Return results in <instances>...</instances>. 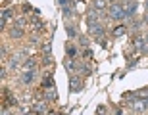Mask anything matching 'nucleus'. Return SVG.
Returning <instances> with one entry per match:
<instances>
[{
    "label": "nucleus",
    "instance_id": "4be33fe9",
    "mask_svg": "<svg viewBox=\"0 0 148 115\" xmlns=\"http://www.w3.org/2000/svg\"><path fill=\"white\" fill-rule=\"evenodd\" d=\"M8 102H10V105H17V100L14 96H10V94H8Z\"/></svg>",
    "mask_w": 148,
    "mask_h": 115
},
{
    "label": "nucleus",
    "instance_id": "6ab92c4d",
    "mask_svg": "<svg viewBox=\"0 0 148 115\" xmlns=\"http://www.w3.org/2000/svg\"><path fill=\"white\" fill-rule=\"evenodd\" d=\"M23 25H25V19H23V17H17L16 19V27H23Z\"/></svg>",
    "mask_w": 148,
    "mask_h": 115
},
{
    "label": "nucleus",
    "instance_id": "f3484780",
    "mask_svg": "<svg viewBox=\"0 0 148 115\" xmlns=\"http://www.w3.org/2000/svg\"><path fill=\"white\" fill-rule=\"evenodd\" d=\"M35 63H37V61H35L33 58H31V60H27V61H25V67H27V69H33V67H35Z\"/></svg>",
    "mask_w": 148,
    "mask_h": 115
},
{
    "label": "nucleus",
    "instance_id": "393cba45",
    "mask_svg": "<svg viewBox=\"0 0 148 115\" xmlns=\"http://www.w3.org/2000/svg\"><path fill=\"white\" fill-rule=\"evenodd\" d=\"M115 115H123V111H121V110H117V111H115Z\"/></svg>",
    "mask_w": 148,
    "mask_h": 115
},
{
    "label": "nucleus",
    "instance_id": "0eeeda50",
    "mask_svg": "<svg viewBox=\"0 0 148 115\" xmlns=\"http://www.w3.org/2000/svg\"><path fill=\"white\" fill-rule=\"evenodd\" d=\"M125 33H127V25H117L114 29V37H123Z\"/></svg>",
    "mask_w": 148,
    "mask_h": 115
},
{
    "label": "nucleus",
    "instance_id": "dca6fc26",
    "mask_svg": "<svg viewBox=\"0 0 148 115\" xmlns=\"http://www.w3.org/2000/svg\"><path fill=\"white\" fill-rule=\"evenodd\" d=\"M79 71H81L83 75H90V69H88L87 65H79Z\"/></svg>",
    "mask_w": 148,
    "mask_h": 115
},
{
    "label": "nucleus",
    "instance_id": "ddd939ff",
    "mask_svg": "<svg viewBox=\"0 0 148 115\" xmlns=\"http://www.w3.org/2000/svg\"><path fill=\"white\" fill-rule=\"evenodd\" d=\"M94 6H96L98 10H104L108 4H106V0H94Z\"/></svg>",
    "mask_w": 148,
    "mask_h": 115
},
{
    "label": "nucleus",
    "instance_id": "bb28decb",
    "mask_svg": "<svg viewBox=\"0 0 148 115\" xmlns=\"http://www.w3.org/2000/svg\"><path fill=\"white\" fill-rule=\"evenodd\" d=\"M144 38H146V42H148V35H146V37H144Z\"/></svg>",
    "mask_w": 148,
    "mask_h": 115
},
{
    "label": "nucleus",
    "instance_id": "9d476101",
    "mask_svg": "<svg viewBox=\"0 0 148 115\" xmlns=\"http://www.w3.org/2000/svg\"><path fill=\"white\" fill-rule=\"evenodd\" d=\"M10 35H12L14 38H19V37H23V29H21V27H14V29L10 31Z\"/></svg>",
    "mask_w": 148,
    "mask_h": 115
},
{
    "label": "nucleus",
    "instance_id": "f03ea898",
    "mask_svg": "<svg viewBox=\"0 0 148 115\" xmlns=\"http://www.w3.org/2000/svg\"><path fill=\"white\" fill-rule=\"evenodd\" d=\"M135 10H137V2L135 0H127L125 2V17L127 19H131L135 16Z\"/></svg>",
    "mask_w": 148,
    "mask_h": 115
},
{
    "label": "nucleus",
    "instance_id": "f8f14e48",
    "mask_svg": "<svg viewBox=\"0 0 148 115\" xmlns=\"http://www.w3.org/2000/svg\"><path fill=\"white\" fill-rule=\"evenodd\" d=\"M10 17H12V10H10V8L6 10V8H4V10H2V17H0V19H4V21H6V19H10Z\"/></svg>",
    "mask_w": 148,
    "mask_h": 115
},
{
    "label": "nucleus",
    "instance_id": "a878e982",
    "mask_svg": "<svg viewBox=\"0 0 148 115\" xmlns=\"http://www.w3.org/2000/svg\"><path fill=\"white\" fill-rule=\"evenodd\" d=\"M146 10H148V0H146Z\"/></svg>",
    "mask_w": 148,
    "mask_h": 115
},
{
    "label": "nucleus",
    "instance_id": "4468645a",
    "mask_svg": "<svg viewBox=\"0 0 148 115\" xmlns=\"http://www.w3.org/2000/svg\"><path fill=\"white\" fill-rule=\"evenodd\" d=\"M52 61H54V60H52V56H50V54H44L42 56V63H44V65H50Z\"/></svg>",
    "mask_w": 148,
    "mask_h": 115
},
{
    "label": "nucleus",
    "instance_id": "7ed1b4c3",
    "mask_svg": "<svg viewBox=\"0 0 148 115\" xmlns=\"http://www.w3.org/2000/svg\"><path fill=\"white\" fill-rule=\"evenodd\" d=\"M90 27V33L94 35V37H104V25H100V23H92V25H88Z\"/></svg>",
    "mask_w": 148,
    "mask_h": 115
},
{
    "label": "nucleus",
    "instance_id": "9b49d317",
    "mask_svg": "<svg viewBox=\"0 0 148 115\" xmlns=\"http://www.w3.org/2000/svg\"><path fill=\"white\" fill-rule=\"evenodd\" d=\"M64 17H71L73 16V6H64Z\"/></svg>",
    "mask_w": 148,
    "mask_h": 115
},
{
    "label": "nucleus",
    "instance_id": "39448f33",
    "mask_svg": "<svg viewBox=\"0 0 148 115\" xmlns=\"http://www.w3.org/2000/svg\"><path fill=\"white\" fill-rule=\"evenodd\" d=\"M35 79V71L33 69H29V71H25V73H21V77H19V81L23 82V84H29V82Z\"/></svg>",
    "mask_w": 148,
    "mask_h": 115
},
{
    "label": "nucleus",
    "instance_id": "412c9836",
    "mask_svg": "<svg viewBox=\"0 0 148 115\" xmlns=\"http://www.w3.org/2000/svg\"><path fill=\"white\" fill-rule=\"evenodd\" d=\"M67 56H69V58H75V56H77V50L75 48H67Z\"/></svg>",
    "mask_w": 148,
    "mask_h": 115
},
{
    "label": "nucleus",
    "instance_id": "a211bd4d",
    "mask_svg": "<svg viewBox=\"0 0 148 115\" xmlns=\"http://www.w3.org/2000/svg\"><path fill=\"white\" fill-rule=\"evenodd\" d=\"M46 100H56V92L54 90H46Z\"/></svg>",
    "mask_w": 148,
    "mask_h": 115
},
{
    "label": "nucleus",
    "instance_id": "5701e85b",
    "mask_svg": "<svg viewBox=\"0 0 148 115\" xmlns=\"http://www.w3.org/2000/svg\"><path fill=\"white\" fill-rule=\"evenodd\" d=\"M67 37H75V29H73V27H67Z\"/></svg>",
    "mask_w": 148,
    "mask_h": 115
},
{
    "label": "nucleus",
    "instance_id": "6e6552de",
    "mask_svg": "<svg viewBox=\"0 0 148 115\" xmlns=\"http://www.w3.org/2000/svg\"><path fill=\"white\" fill-rule=\"evenodd\" d=\"M64 67H66L67 71L71 73L73 69H75V63H73V58H66V60H64Z\"/></svg>",
    "mask_w": 148,
    "mask_h": 115
},
{
    "label": "nucleus",
    "instance_id": "aec40b11",
    "mask_svg": "<svg viewBox=\"0 0 148 115\" xmlns=\"http://www.w3.org/2000/svg\"><path fill=\"white\" fill-rule=\"evenodd\" d=\"M79 42H81V46H85V48H87V46H88V38L87 37H81V38H79Z\"/></svg>",
    "mask_w": 148,
    "mask_h": 115
},
{
    "label": "nucleus",
    "instance_id": "2eb2a0df",
    "mask_svg": "<svg viewBox=\"0 0 148 115\" xmlns=\"http://www.w3.org/2000/svg\"><path fill=\"white\" fill-rule=\"evenodd\" d=\"M42 50H44V54H50V50H52V42H44L42 44Z\"/></svg>",
    "mask_w": 148,
    "mask_h": 115
},
{
    "label": "nucleus",
    "instance_id": "f257e3e1",
    "mask_svg": "<svg viewBox=\"0 0 148 115\" xmlns=\"http://www.w3.org/2000/svg\"><path fill=\"white\" fill-rule=\"evenodd\" d=\"M110 17L112 19H123L125 17V10L119 4H112L110 6Z\"/></svg>",
    "mask_w": 148,
    "mask_h": 115
},
{
    "label": "nucleus",
    "instance_id": "423d86ee",
    "mask_svg": "<svg viewBox=\"0 0 148 115\" xmlns=\"http://www.w3.org/2000/svg\"><path fill=\"white\" fill-rule=\"evenodd\" d=\"M102 16L100 12H96V10H90L88 12V16H87V21H88V25H92V23H96V19Z\"/></svg>",
    "mask_w": 148,
    "mask_h": 115
},
{
    "label": "nucleus",
    "instance_id": "b1692460",
    "mask_svg": "<svg viewBox=\"0 0 148 115\" xmlns=\"http://www.w3.org/2000/svg\"><path fill=\"white\" fill-rule=\"evenodd\" d=\"M0 56H2V58H6V48H4V46L0 48Z\"/></svg>",
    "mask_w": 148,
    "mask_h": 115
},
{
    "label": "nucleus",
    "instance_id": "1a4fd4ad",
    "mask_svg": "<svg viewBox=\"0 0 148 115\" xmlns=\"http://www.w3.org/2000/svg\"><path fill=\"white\" fill-rule=\"evenodd\" d=\"M33 111H37V113H44V111H46V104H44V102H37V104L33 105Z\"/></svg>",
    "mask_w": 148,
    "mask_h": 115
},
{
    "label": "nucleus",
    "instance_id": "20e7f679",
    "mask_svg": "<svg viewBox=\"0 0 148 115\" xmlns=\"http://www.w3.org/2000/svg\"><path fill=\"white\" fill-rule=\"evenodd\" d=\"M69 86H71V92H81L83 90V82L77 79V77H71V81H69Z\"/></svg>",
    "mask_w": 148,
    "mask_h": 115
},
{
    "label": "nucleus",
    "instance_id": "cd10ccee",
    "mask_svg": "<svg viewBox=\"0 0 148 115\" xmlns=\"http://www.w3.org/2000/svg\"><path fill=\"white\" fill-rule=\"evenodd\" d=\"M110 2H117V0H110Z\"/></svg>",
    "mask_w": 148,
    "mask_h": 115
}]
</instances>
